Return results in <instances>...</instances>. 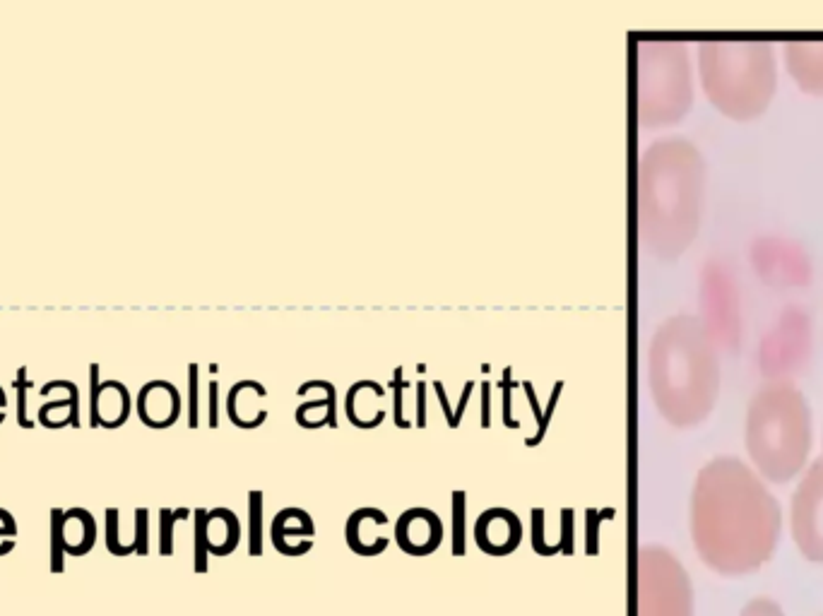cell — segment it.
Here are the masks:
<instances>
[{
  "mask_svg": "<svg viewBox=\"0 0 823 616\" xmlns=\"http://www.w3.org/2000/svg\"><path fill=\"white\" fill-rule=\"evenodd\" d=\"M590 518V530H588V554H597V523H600V513L588 511Z\"/></svg>",
  "mask_w": 823,
  "mask_h": 616,
  "instance_id": "obj_32",
  "label": "cell"
},
{
  "mask_svg": "<svg viewBox=\"0 0 823 616\" xmlns=\"http://www.w3.org/2000/svg\"><path fill=\"white\" fill-rule=\"evenodd\" d=\"M248 554L260 556L263 554V494L260 491H251L248 494Z\"/></svg>",
  "mask_w": 823,
  "mask_h": 616,
  "instance_id": "obj_16",
  "label": "cell"
},
{
  "mask_svg": "<svg viewBox=\"0 0 823 616\" xmlns=\"http://www.w3.org/2000/svg\"><path fill=\"white\" fill-rule=\"evenodd\" d=\"M395 542L410 556L434 554L443 542L441 518L429 508H410L395 523Z\"/></svg>",
  "mask_w": 823,
  "mask_h": 616,
  "instance_id": "obj_9",
  "label": "cell"
},
{
  "mask_svg": "<svg viewBox=\"0 0 823 616\" xmlns=\"http://www.w3.org/2000/svg\"><path fill=\"white\" fill-rule=\"evenodd\" d=\"M576 513H573V508H561V539L556 544H559L561 554L564 556H573L576 552Z\"/></svg>",
  "mask_w": 823,
  "mask_h": 616,
  "instance_id": "obj_23",
  "label": "cell"
},
{
  "mask_svg": "<svg viewBox=\"0 0 823 616\" xmlns=\"http://www.w3.org/2000/svg\"><path fill=\"white\" fill-rule=\"evenodd\" d=\"M783 58L799 90L811 97H823V41H787Z\"/></svg>",
  "mask_w": 823,
  "mask_h": 616,
  "instance_id": "obj_11",
  "label": "cell"
},
{
  "mask_svg": "<svg viewBox=\"0 0 823 616\" xmlns=\"http://www.w3.org/2000/svg\"><path fill=\"white\" fill-rule=\"evenodd\" d=\"M97 542V523L85 508H70L63 513V547L65 554L85 556Z\"/></svg>",
  "mask_w": 823,
  "mask_h": 616,
  "instance_id": "obj_13",
  "label": "cell"
},
{
  "mask_svg": "<svg viewBox=\"0 0 823 616\" xmlns=\"http://www.w3.org/2000/svg\"><path fill=\"white\" fill-rule=\"evenodd\" d=\"M453 554L463 556L467 552V494L465 491H453Z\"/></svg>",
  "mask_w": 823,
  "mask_h": 616,
  "instance_id": "obj_17",
  "label": "cell"
},
{
  "mask_svg": "<svg viewBox=\"0 0 823 616\" xmlns=\"http://www.w3.org/2000/svg\"><path fill=\"white\" fill-rule=\"evenodd\" d=\"M706 200V162L696 145L665 138L643 154L641 229L660 258L674 260L694 244Z\"/></svg>",
  "mask_w": 823,
  "mask_h": 616,
  "instance_id": "obj_2",
  "label": "cell"
},
{
  "mask_svg": "<svg viewBox=\"0 0 823 616\" xmlns=\"http://www.w3.org/2000/svg\"><path fill=\"white\" fill-rule=\"evenodd\" d=\"M313 537L316 535V525H313L311 515L301 508H284L275 515L272 520V530L270 539L275 544V549L284 556H292V549H289V537Z\"/></svg>",
  "mask_w": 823,
  "mask_h": 616,
  "instance_id": "obj_15",
  "label": "cell"
},
{
  "mask_svg": "<svg viewBox=\"0 0 823 616\" xmlns=\"http://www.w3.org/2000/svg\"><path fill=\"white\" fill-rule=\"evenodd\" d=\"M366 523L383 527V525H388V515L383 511H378V508H359V511H354L347 518V527H345L347 547L359 556L383 554L388 549L390 539L388 537H369V539H366L364 532H361V527H364Z\"/></svg>",
  "mask_w": 823,
  "mask_h": 616,
  "instance_id": "obj_12",
  "label": "cell"
},
{
  "mask_svg": "<svg viewBox=\"0 0 823 616\" xmlns=\"http://www.w3.org/2000/svg\"><path fill=\"white\" fill-rule=\"evenodd\" d=\"M0 537H8V539L17 537L15 518L8 511H3V508H0Z\"/></svg>",
  "mask_w": 823,
  "mask_h": 616,
  "instance_id": "obj_31",
  "label": "cell"
},
{
  "mask_svg": "<svg viewBox=\"0 0 823 616\" xmlns=\"http://www.w3.org/2000/svg\"><path fill=\"white\" fill-rule=\"evenodd\" d=\"M698 75L708 102L730 121L761 118L778 92V56L771 41H701Z\"/></svg>",
  "mask_w": 823,
  "mask_h": 616,
  "instance_id": "obj_5",
  "label": "cell"
},
{
  "mask_svg": "<svg viewBox=\"0 0 823 616\" xmlns=\"http://www.w3.org/2000/svg\"><path fill=\"white\" fill-rule=\"evenodd\" d=\"M51 573H61L65 568V547H63V511L53 508L51 511Z\"/></svg>",
  "mask_w": 823,
  "mask_h": 616,
  "instance_id": "obj_19",
  "label": "cell"
},
{
  "mask_svg": "<svg viewBox=\"0 0 823 616\" xmlns=\"http://www.w3.org/2000/svg\"><path fill=\"white\" fill-rule=\"evenodd\" d=\"M783 523V506L749 462L718 455L698 470L689 530L698 559L713 573L744 578L771 564Z\"/></svg>",
  "mask_w": 823,
  "mask_h": 616,
  "instance_id": "obj_1",
  "label": "cell"
},
{
  "mask_svg": "<svg viewBox=\"0 0 823 616\" xmlns=\"http://www.w3.org/2000/svg\"><path fill=\"white\" fill-rule=\"evenodd\" d=\"M118 515H121L118 508H106V549L114 556H118V559H123V556L135 554V549L121 539V532H118Z\"/></svg>",
  "mask_w": 823,
  "mask_h": 616,
  "instance_id": "obj_20",
  "label": "cell"
},
{
  "mask_svg": "<svg viewBox=\"0 0 823 616\" xmlns=\"http://www.w3.org/2000/svg\"><path fill=\"white\" fill-rule=\"evenodd\" d=\"M150 513L147 508H138L135 511V527H133V544H135V554L147 556L150 552Z\"/></svg>",
  "mask_w": 823,
  "mask_h": 616,
  "instance_id": "obj_24",
  "label": "cell"
},
{
  "mask_svg": "<svg viewBox=\"0 0 823 616\" xmlns=\"http://www.w3.org/2000/svg\"><path fill=\"white\" fill-rule=\"evenodd\" d=\"M239 518L229 508H215L207 513V552L212 556H229L239 547Z\"/></svg>",
  "mask_w": 823,
  "mask_h": 616,
  "instance_id": "obj_14",
  "label": "cell"
},
{
  "mask_svg": "<svg viewBox=\"0 0 823 616\" xmlns=\"http://www.w3.org/2000/svg\"><path fill=\"white\" fill-rule=\"evenodd\" d=\"M424 398H426V385H424V383H419V417H417V426H419V429H422V426H426Z\"/></svg>",
  "mask_w": 823,
  "mask_h": 616,
  "instance_id": "obj_34",
  "label": "cell"
},
{
  "mask_svg": "<svg viewBox=\"0 0 823 616\" xmlns=\"http://www.w3.org/2000/svg\"><path fill=\"white\" fill-rule=\"evenodd\" d=\"M523 539V525L520 518L508 508H491L477 518L475 542L484 554L508 556L518 549Z\"/></svg>",
  "mask_w": 823,
  "mask_h": 616,
  "instance_id": "obj_10",
  "label": "cell"
},
{
  "mask_svg": "<svg viewBox=\"0 0 823 616\" xmlns=\"http://www.w3.org/2000/svg\"><path fill=\"white\" fill-rule=\"evenodd\" d=\"M210 426H217V383H210Z\"/></svg>",
  "mask_w": 823,
  "mask_h": 616,
  "instance_id": "obj_33",
  "label": "cell"
},
{
  "mask_svg": "<svg viewBox=\"0 0 823 616\" xmlns=\"http://www.w3.org/2000/svg\"><path fill=\"white\" fill-rule=\"evenodd\" d=\"M207 511L198 508L195 511V571L205 573L207 571Z\"/></svg>",
  "mask_w": 823,
  "mask_h": 616,
  "instance_id": "obj_21",
  "label": "cell"
},
{
  "mask_svg": "<svg viewBox=\"0 0 823 616\" xmlns=\"http://www.w3.org/2000/svg\"><path fill=\"white\" fill-rule=\"evenodd\" d=\"M532 549L540 556H547V559L559 554V549L549 547L547 539H544V508H535V511H532Z\"/></svg>",
  "mask_w": 823,
  "mask_h": 616,
  "instance_id": "obj_25",
  "label": "cell"
},
{
  "mask_svg": "<svg viewBox=\"0 0 823 616\" xmlns=\"http://www.w3.org/2000/svg\"><path fill=\"white\" fill-rule=\"evenodd\" d=\"M472 390H475V383L467 381V383H465V390H463V398H460V407H458V410H455V412H451L453 422H448V426H451V429H458V426H460V419H463V412H465L467 402H470Z\"/></svg>",
  "mask_w": 823,
  "mask_h": 616,
  "instance_id": "obj_30",
  "label": "cell"
},
{
  "mask_svg": "<svg viewBox=\"0 0 823 616\" xmlns=\"http://www.w3.org/2000/svg\"><path fill=\"white\" fill-rule=\"evenodd\" d=\"M787 520L799 556L809 564L823 566V453L799 475Z\"/></svg>",
  "mask_w": 823,
  "mask_h": 616,
  "instance_id": "obj_8",
  "label": "cell"
},
{
  "mask_svg": "<svg viewBox=\"0 0 823 616\" xmlns=\"http://www.w3.org/2000/svg\"><path fill=\"white\" fill-rule=\"evenodd\" d=\"M390 385L395 388V424H398L400 429H410L412 424L402 419V388L407 385V383H402V369H395V378Z\"/></svg>",
  "mask_w": 823,
  "mask_h": 616,
  "instance_id": "obj_27",
  "label": "cell"
},
{
  "mask_svg": "<svg viewBox=\"0 0 823 616\" xmlns=\"http://www.w3.org/2000/svg\"><path fill=\"white\" fill-rule=\"evenodd\" d=\"M188 515H191L188 508H176V511L162 508V511H159V554H174V527L179 520H186Z\"/></svg>",
  "mask_w": 823,
  "mask_h": 616,
  "instance_id": "obj_18",
  "label": "cell"
},
{
  "mask_svg": "<svg viewBox=\"0 0 823 616\" xmlns=\"http://www.w3.org/2000/svg\"><path fill=\"white\" fill-rule=\"evenodd\" d=\"M561 388H564V381H559L554 385V393H552V402H549V407H547V412L542 414V424H540V431H537V436H532V438H525V446L528 448H535V446H540V441L544 438V434H547V426H549V422H552V414H554V410H556V400H559V395H561Z\"/></svg>",
  "mask_w": 823,
  "mask_h": 616,
  "instance_id": "obj_26",
  "label": "cell"
},
{
  "mask_svg": "<svg viewBox=\"0 0 823 616\" xmlns=\"http://www.w3.org/2000/svg\"><path fill=\"white\" fill-rule=\"evenodd\" d=\"M811 410L802 390L787 378L756 388L744 414V448L749 465L766 484L792 482L809 467Z\"/></svg>",
  "mask_w": 823,
  "mask_h": 616,
  "instance_id": "obj_4",
  "label": "cell"
},
{
  "mask_svg": "<svg viewBox=\"0 0 823 616\" xmlns=\"http://www.w3.org/2000/svg\"><path fill=\"white\" fill-rule=\"evenodd\" d=\"M638 106L645 126H672L694 104L689 49L684 41L641 44V87Z\"/></svg>",
  "mask_w": 823,
  "mask_h": 616,
  "instance_id": "obj_6",
  "label": "cell"
},
{
  "mask_svg": "<svg viewBox=\"0 0 823 616\" xmlns=\"http://www.w3.org/2000/svg\"><path fill=\"white\" fill-rule=\"evenodd\" d=\"M737 616H787L783 604L768 595L751 597L749 602H744V607L739 609Z\"/></svg>",
  "mask_w": 823,
  "mask_h": 616,
  "instance_id": "obj_22",
  "label": "cell"
},
{
  "mask_svg": "<svg viewBox=\"0 0 823 616\" xmlns=\"http://www.w3.org/2000/svg\"><path fill=\"white\" fill-rule=\"evenodd\" d=\"M650 385L657 410L677 429H694L713 414L720 395V357L701 318L682 313L657 330Z\"/></svg>",
  "mask_w": 823,
  "mask_h": 616,
  "instance_id": "obj_3",
  "label": "cell"
},
{
  "mask_svg": "<svg viewBox=\"0 0 823 616\" xmlns=\"http://www.w3.org/2000/svg\"><path fill=\"white\" fill-rule=\"evenodd\" d=\"M191 414H188V426L191 429H198V366L191 364Z\"/></svg>",
  "mask_w": 823,
  "mask_h": 616,
  "instance_id": "obj_29",
  "label": "cell"
},
{
  "mask_svg": "<svg viewBox=\"0 0 823 616\" xmlns=\"http://www.w3.org/2000/svg\"><path fill=\"white\" fill-rule=\"evenodd\" d=\"M636 616H696L694 583L677 554L643 547L638 554Z\"/></svg>",
  "mask_w": 823,
  "mask_h": 616,
  "instance_id": "obj_7",
  "label": "cell"
},
{
  "mask_svg": "<svg viewBox=\"0 0 823 616\" xmlns=\"http://www.w3.org/2000/svg\"><path fill=\"white\" fill-rule=\"evenodd\" d=\"M503 424L511 426V429H518V422L511 419V369H506L503 373Z\"/></svg>",
  "mask_w": 823,
  "mask_h": 616,
  "instance_id": "obj_28",
  "label": "cell"
}]
</instances>
